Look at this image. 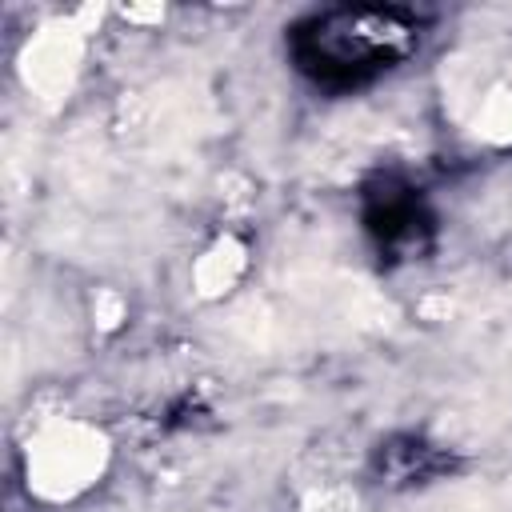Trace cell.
Returning <instances> with one entry per match:
<instances>
[{"label":"cell","mask_w":512,"mask_h":512,"mask_svg":"<svg viewBox=\"0 0 512 512\" xmlns=\"http://www.w3.org/2000/svg\"><path fill=\"white\" fill-rule=\"evenodd\" d=\"M92 460H96L92 440L80 436L76 428H60L40 444V484L52 492H68L84 484V472L92 468Z\"/></svg>","instance_id":"6da1fadb"}]
</instances>
